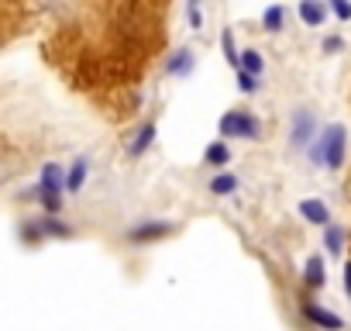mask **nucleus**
I'll use <instances>...</instances> for the list:
<instances>
[{"label":"nucleus","instance_id":"nucleus-1","mask_svg":"<svg viewBox=\"0 0 351 331\" xmlns=\"http://www.w3.org/2000/svg\"><path fill=\"white\" fill-rule=\"evenodd\" d=\"M344 145H348L344 124H330V128L324 131V141H320L324 166H330V170H341V166H344Z\"/></svg>","mask_w":351,"mask_h":331},{"label":"nucleus","instance_id":"nucleus-2","mask_svg":"<svg viewBox=\"0 0 351 331\" xmlns=\"http://www.w3.org/2000/svg\"><path fill=\"white\" fill-rule=\"evenodd\" d=\"M221 135H228V138H258V121L248 111H228L221 117Z\"/></svg>","mask_w":351,"mask_h":331},{"label":"nucleus","instance_id":"nucleus-3","mask_svg":"<svg viewBox=\"0 0 351 331\" xmlns=\"http://www.w3.org/2000/svg\"><path fill=\"white\" fill-rule=\"evenodd\" d=\"M289 141H293L296 148H306V145L313 141V114H310V111H296V114H293Z\"/></svg>","mask_w":351,"mask_h":331},{"label":"nucleus","instance_id":"nucleus-4","mask_svg":"<svg viewBox=\"0 0 351 331\" xmlns=\"http://www.w3.org/2000/svg\"><path fill=\"white\" fill-rule=\"evenodd\" d=\"M303 317L313 321V324H320V328H327V331H341V328H344V321H341L334 310H324V307L313 304V300H303Z\"/></svg>","mask_w":351,"mask_h":331},{"label":"nucleus","instance_id":"nucleus-5","mask_svg":"<svg viewBox=\"0 0 351 331\" xmlns=\"http://www.w3.org/2000/svg\"><path fill=\"white\" fill-rule=\"evenodd\" d=\"M169 231H172L169 221H145V225L131 228L128 238H131V242H152V238H162V235H169Z\"/></svg>","mask_w":351,"mask_h":331},{"label":"nucleus","instance_id":"nucleus-6","mask_svg":"<svg viewBox=\"0 0 351 331\" xmlns=\"http://www.w3.org/2000/svg\"><path fill=\"white\" fill-rule=\"evenodd\" d=\"M300 214H303L310 225H320V228H327V225H330V211H327L320 201H313V197L300 204Z\"/></svg>","mask_w":351,"mask_h":331},{"label":"nucleus","instance_id":"nucleus-7","mask_svg":"<svg viewBox=\"0 0 351 331\" xmlns=\"http://www.w3.org/2000/svg\"><path fill=\"white\" fill-rule=\"evenodd\" d=\"M300 18H303L310 28H320L324 18H327V11H324L320 0H300Z\"/></svg>","mask_w":351,"mask_h":331},{"label":"nucleus","instance_id":"nucleus-8","mask_svg":"<svg viewBox=\"0 0 351 331\" xmlns=\"http://www.w3.org/2000/svg\"><path fill=\"white\" fill-rule=\"evenodd\" d=\"M62 183H66V176H62V166L59 162H45L42 166V190H62Z\"/></svg>","mask_w":351,"mask_h":331},{"label":"nucleus","instance_id":"nucleus-9","mask_svg":"<svg viewBox=\"0 0 351 331\" xmlns=\"http://www.w3.org/2000/svg\"><path fill=\"white\" fill-rule=\"evenodd\" d=\"M152 138H155V124H141V128L131 135V141H128V155H141V152L152 145Z\"/></svg>","mask_w":351,"mask_h":331},{"label":"nucleus","instance_id":"nucleus-10","mask_svg":"<svg viewBox=\"0 0 351 331\" xmlns=\"http://www.w3.org/2000/svg\"><path fill=\"white\" fill-rule=\"evenodd\" d=\"M190 69H193V52H190V49H180V52L165 62V73H169V76H183V73H190Z\"/></svg>","mask_w":351,"mask_h":331},{"label":"nucleus","instance_id":"nucleus-11","mask_svg":"<svg viewBox=\"0 0 351 331\" xmlns=\"http://www.w3.org/2000/svg\"><path fill=\"white\" fill-rule=\"evenodd\" d=\"M86 173H90V166H86V159H76L73 166H69V176H66V190H83V183H86Z\"/></svg>","mask_w":351,"mask_h":331},{"label":"nucleus","instance_id":"nucleus-12","mask_svg":"<svg viewBox=\"0 0 351 331\" xmlns=\"http://www.w3.org/2000/svg\"><path fill=\"white\" fill-rule=\"evenodd\" d=\"M303 279H306L310 286H324V259H320V255H310V259H306Z\"/></svg>","mask_w":351,"mask_h":331},{"label":"nucleus","instance_id":"nucleus-13","mask_svg":"<svg viewBox=\"0 0 351 331\" xmlns=\"http://www.w3.org/2000/svg\"><path fill=\"white\" fill-rule=\"evenodd\" d=\"M324 245L330 249V255H337V252L344 249V231H341V225H327V228H324Z\"/></svg>","mask_w":351,"mask_h":331},{"label":"nucleus","instance_id":"nucleus-14","mask_svg":"<svg viewBox=\"0 0 351 331\" xmlns=\"http://www.w3.org/2000/svg\"><path fill=\"white\" fill-rule=\"evenodd\" d=\"M234 190H238V180H234L231 173H221V176H214V180H210V194H217V197L234 194Z\"/></svg>","mask_w":351,"mask_h":331},{"label":"nucleus","instance_id":"nucleus-15","mask_svg":"<svg viewBox=\"0 0 351 331\" xmlns=\"http://www.w3.org/2000/svg\"><path fill=\"white\" fill-rule=\"evenodd\" d=\"M282 18H286V11L276 4V8H265V14H262V28L265 32H279L282 28Z\"/></svg>","mask_w":351,"mask_h":331},{"label":"nucleus","instance_id":"nucleus-16","mask_svg":"<svg viewBox=\"0 0 351 331\" xmlns=\"http://www.w3.org/2000/svg\"><path fill=\"white\" fill-rule=\"evenodd\" d=\"M204 159H207L210 166H224V162L231 159V152H228V145H224V141H214V145H207Z\"/></svg>","mask_w":351,"mask_h":331},{"label":"nucleus","instance_id":"nucleus-17","mask_svg":"<svg viewBox=\"0 0 351 331\" xmlns=\"http://www.w3.org/2000/svg\"><path fill=\"white\" fill-rule=\"evenodd\" d=\"M262 66H265V62H262V52H255V49H245V52H241V69H248V73L258 76Z\"/></svg>","mask_w":351,"mask_h":331},{"label":"nucleus","instance_id":"nucleus-18","mask_svg":"<svg viewBox=\"0 0 351 331\" xmlns=\"http://www.w3.org/2000/svg\"><path fill=\"white\" fill-rule=\"evenodd\" d=\"M38 201H42V207H45L49 214H59V207H62L59 190H42V187H38Z\"/></svg>","mask_w":351,"mask_h":331},{"label":"nucleus","instance_id":"nucleus-19","mask_svg":"<svg viewBox=\"0 0 351 331\" xmlns=\"http://www.w3.org/2000/svg\"><path fill=\"white\" fill-rule=\"evenodd\" d=\"M238 90H241V93H255V90H258V76L248 73V69H241V73H238Z\"/></svg>","mask_w":351,"mask_h":331},{"label":"nucleus","instance_id":"nucleus-20","mask_svg":"<svg viewBox=\"0 0 351 331\" xmlns=\"http://www.w3.org/2000/svg\"><path fill=\"white\" fill-rule=\"evenodd\" d=\"M224 52H228V62H231V66H241V56H238V49H234V35H231V32H224Z\"/></svg>","mask_w":351,"mask_h":331},{"label":"nucleus","instance_id":"nucleus-21","mask_svg":"<svg viewBox=\"0 0 351 331\" xmlns=\"http://www.w3.org/2000/svg\"><path fill=\"white\" fill-rule=\"evenodd\" d=\"M330 11H334L341 21H351V0H330Z\"/></svg>","mask_w":351,"mask_h":331},{"label":"nucleus","instance_id":"nucleus-22","mask_svg":"<svg viewBox=\"0 0 351 331\" xmlns=\"http://www.w3.org/2000/svg\"><path fill=\"white\" fill-rule=\"evenodd\" d=\"M190 25H193V32L204 25V18H200V0H190Z\"/></svg>","mask_w":351,"mask_h":331},{"label":"nucleus","instance_id":"nucleus-23","mask_svg":"<svg viewBox=\"0 0 351 331\" xmlns=\"http://www.w3.org/2000/svg\"><path fill=\"white\" fill-rule=\"evenodd\" d=\"M324 52H341V38H337V35L324 38Z\"/></svg>","mask_w":351,"mask_h":331},{"label":"nucleus","instance_id":"nucleus-24","mask_svg":"<svg viewBox=\"0 0 351 331\" xmlns=\"http://www.w3.org/2000/svg\"><path fill=\"white\" fill-rule=\"evenodd\" d=\"M344 290H348V297H351V262L344 266Z\"/></svg>","mask_w":351,"mask_h":331}]
</instances>
